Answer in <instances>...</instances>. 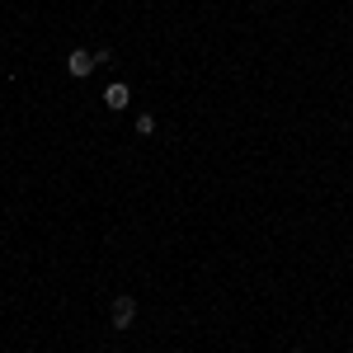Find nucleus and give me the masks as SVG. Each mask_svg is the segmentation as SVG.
Masks as SVG:
<instances>
[{
	"label": "nucleus",
	"mask_w": 353,
	"mask_h": 353,
	"mask_svg": "<svg viewBox=\"0 0 353 353\" xmlns=\"http://www.w3.org/2000/svg\"><path fill=\"white\" fill-rule=\"evenodd\" d=\"M137 132L151 137V132H156V118H151V113H141V118H137Z\"/></svg>",
	"instance_id": "20e7f679"
},
{
	"label": "nucleus",
	"mask_w": 353,
	"mask_h": 353,
	"mask_svg": "<svg viewBox=\"0 0 353 353\" xmlns=\"http://www.w3.org/2000/svg\"><path fill=\"white\" fill-rule=\"evenodd\" d=\"M94 66H99V61H94V57H90V52H71V57H66V71H71L76 81H85V76H90Z\"/></svg>",
	"instance_id": "f03ea898"
},
{
	"label": "nucleus",
	"mask_w": 353,
	"mask_h": 353,
	"mask_svg": "<svg viewBox=\"0 0 353 353\" xmlns=\"http://www.w3.org/2000/svg\"><path fill=\"white\" fill-rule=\"evenodd\" d=\"M109 321H113V330H128V325L137 321V297H128V292H118V297H113Z\"/></svg>",
	"instance_id": "f257e3e1"
},
{
	"label": "nucleus",
	"mask_w": 353,
	"mask_h": 353,
	"mask_svg": "<svg viewBox=\"0 0 353 353\" xmlns=\"http://www.w3.org/2000/svg\"><path fill=\"white\" fill-rule=\"evenodd\" d=\"M104 104L109 109H128V85H109L104 90Z\"/></svg>",
	"instance_id": "7ed1b4c3"
}]
</instances>
